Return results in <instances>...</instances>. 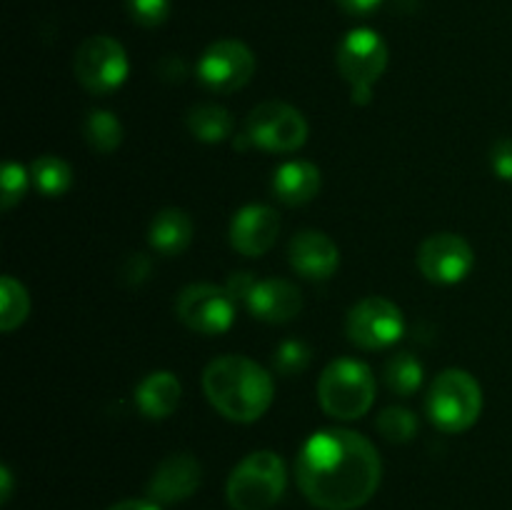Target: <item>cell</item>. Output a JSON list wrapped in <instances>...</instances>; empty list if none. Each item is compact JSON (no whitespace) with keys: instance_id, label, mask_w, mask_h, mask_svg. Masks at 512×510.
<instances>
[{"instance_id":"obj_1","label":"cell","mask_w":512,"mask_h":510,"mask_svg":"<svg viewBox=\"0 0 512 510\" xmlns=\"http://www.w3.org/2000/svg\"><path fill=\"white\" fill-rule=\"evenodd\" d=\"M295 478L320 510H355L368 503L383 480L375 445L343 428L320 430L300 448Z\"/></svg>"},{"instance_id":"obj_2","label":"cell","mask_w":512,"mask_h":510,"mask_svg":"<svg viewBox=\"0 0 512 510\" xmlns=\"http://www.w3.org/2000/svg\"><path fill=\"white\" fill-rule=\"evenodd\" d=\"M203 390L220 415L233 423H255L268 413L275 383L255 360L245 355H223L205 368Z\"/></svg>"},{"instance_id":"obj_3","label":"cell","mask_w":512,"mask_h":510,"mask_svg":"<svg viewBox=\"0 0 512 510\" xmlns=\"http://www.w3.org/2000/svg\"><path fill=\"white\" fill-rule=\"evenodd\" d=\"M375 375L360 360L338 358L318 380V403L330 418L358 420L375 403Z\"/></svg>"},{"instance_id":"obj_4","label":"cell","mask_w":512,"mask_h":510,"mask_svg":"<svg viewBox=\"0 0 512 510\" xmlns=\"http://www.w3.org/2000/svg\"><path fill=\"white\" fill-rule=\"evenodd\" d=\"M288 473L273 450H255L240 460L228 478V503L233 510H270L285 493Z\"/></svg>"},{"instance_id":"obj_5","label":"cell","mask_w":512,"mask_h":510,"mask_svg":"<svg viewBox=\"0 0 512 510\" xmlns=\"http://www.w3.org/2000/svg\"><path fill=\"white\" fill-rule=\"evenodd\" d=\"M483 413V388L468 370L450 368L433 380L428 393V415L443 433L473 428Z\"/></svg>"},{"instance_id":"obj_6","label":"cell","mask_w":512,"mask_h":510,"mask_svg":"<svg viewBox=\"0 0 512 510\" xmlns=\"http://www.w3.org/2000/svg\"><path fill=\"white\" fill-rule=\"evenodd\" d=\"M388 68V45L375 30H350L338 45V70L350 83L355 105H368L373 100V85L383 78Z\"/></svg>"},{"instance_id":"obj_7","label":"cell","mask_w":512,"mask_h":510,"mask_svg":"<svg viewBox=\"0 0 512 510\" xmlns=\"http://www.w3.org/2000/svg\"><path fill=\"white\" fill-rule=\"evenodd\" d=\"M245 138L268 153H295L308 140V120L298 108L280 100H265L250 110Z\"/></svg>"},{"instance_id":"obj_8","label":"cell","mask_w":512,"mask_h":510,"mask_svg":"<svg viewBox=\"0 0 512 510\" xmlns=\"http://www.w3.org/2000/svg\"><path fill=\"white\" fill-rule=\"evenodd\" d=\"M75 78L88 93L110 95L130 73L125 48L110 35H90L75 53Z\"/></svg>"},{"instance_id":"obj_9","label":"cell","mask_w":512,"mask_h":510,"mask_svg":"<svg viewBox=\"0 0 512 510\" xmlns=\"http://www.w3.org/2000/svg\"><path fill=\"white\" fill-rule=\"evenodd\" d=\"M350 343L365 350H380L388 345L398 343L405 333L403 310L388 298H365L353 305L345 323Z\"/></svg>"},{"instance_id":"obj_10","label":"cell","mask_w":512,"mask_h":510,"mask_svg":"<svg viewBox=\"0 0 512 510\" xmlns=\"http://www.w3.org/2000/svg\"><path fill=\"white\" fill-rule=\"evenodd\" d=\"M175 315L185 328L200 335H220L233 325L235 300L213 283H193L175 300Z\"/></svg>"},{"instance_id":"obj_11","label":"cell","mask_w":512,"mask_h":510,"mask_svg":"<svg viewBox=\"0 0 512 510\" xmlns=\"http://www.w3.org/2000/svg\"><path fill=\"white\" fill-rule=\"evenodd\" d=\"M255 75V55L240 40H218L198 60V78L213 93H235Z\"/></svg>"},{"instance_id":"obj_12","label":"cell","mask_w":512,"mask_h":510,"mask_svg":"<svg viewBox=\"0 0 512 510\" xmlns=\"http://www.w3.org/2000/svg\"><path fill=\"white\" fill-rule=\"evenodd\" d=\"M475 265L473 248L463 235L435 233L418 248V268L438 285H455L470 275Z\"/></svg>"},{"instance_id":"obj_13","label":"cell","mask_w":512,"mask_h":510,"mask_svg":"<svg viewBox=\"0 0 512 510\" xmlns=\"http://www.w3.org/2000/svg\"><path fill=\"white\" fill-rule=\"evenodd\" d=\"M280 235V215L270 205H245L230 223V243L240 255L260 258L275 245Z\"/></svg>"},{"instance_id":"obj_14","label":"cell","mask_w":512,"mask_h":510,"mask_svg":"<svg viewBox=\"0 0 512 510\" xmlns=\"http://www.w3.org/2000/svg\"><path fill=\"white\" fill-rule=\"evenodd\" d=\"M203 480V468L190 453H173L155 468L148 483V498L153 503H180L188 500Z\"/></svg>"},{"instance_id":"obj_15","label":"cell","mask_w":512,"mask_h":510,"mask_svg":"<svg viewBox=\"0 0 512 510\" xmlns=\"http://www.w3.org/2000/svg\"><path fill=\"white\" fill-rule=\"evenodd\" d=\"M288 260L295 273L310 280L333 278L340 265V250L333 238L320 230H303L290 240Z\"/></svg>"},{"instance_id":"obj_16","label":"cell","mask_w":512,"mask_h":510,"mask_svg":"<svg viewBox=\"0 0 512 510\" xmlns=\"http://www.w3.org/2000/svg\"><path fill=\"white\" fill-rule=\"evenodd\" d=\"M248 310L265 323H290L303 310V295L298 285L283 278L258 280L253 295H250Z\"/></svg>"},{"instance_id":"obj_17","label":"cell","mask_w":512,"mask_h":510,"mask_svg":"<svg viewBox=\"0 0 512 510\" xmlns=\"http://www.w3.org/2000/svg\"><path fill=\"white\" fill-rule=\"evenodd\" d=\"M180 395H183V385L175 378L170 370H155V373L145 375L135 388V403H138L140 413L148 415L150 420H163L178 410Z\"/></svg>"},{"instance_id":"obj_18","label":"cell","mask_w":512,"mask_h":510,"mask_svg":"<svg viewBox=\"0 0 512 510\" xmlns=\"http://www.w3.org/2000/svg\"><path fill=\"white\" fill-rule=\"evenodd\" d=\"M320 170L308 160H290L283 163L273 175V193L285 205H305L320 193Z\"/></svg>"},{"instance_id":"obj_19","label":"cell","mask_w":512,"mask_h":510,"mask_svg":"<svg viewBox=\"0 0 512 510\" xmlns=\"http://www.w3.org/2000/svg\"><path fill=\"white\" fill-rule=\"evenodd\" d=\"M148 240L155 253L168 255V258L180 255L193 240V220L180 208L160 210L150 223Z\"/></svg>"},{"instance_id":"obj_20","label":"cell","mask_w":512,"mask_h":510,"mask_svg":"<svg viewBox=\"0 0 512 510\" xmlns=\"http://www.w3.org/2000/svg\"><path fill=\"white\" fill-rule=\"evenodd\" d=\"M185 125H188L190 135L200 143H223L233 135L235 120L228 108L213 103L195 105L185 115Z\"/></svg>"},{"instance_id":"obj_21","label":"cell","mask_w":512,"mask_h":510,"mask_svg":"<svg viewBox=\"0 0 512 510\" xmlns=\"http://www.w3.org/2000/svg\"><path fill=\"white\" fill-rule=\"evenodd\" d=\"M30 180L43 195L58 198V195L68 193L70 185H73V170L58 155H40L30 165Z\"/></svg>"},{"instance_id":"obj_22","label":"cell","mask_w":512,"mask_h":510,"mask_svg":"<svg viewBox=\"0 0 512 510\" xmlns=\"http://www.w3.org/2000/svg\"><path fill=\"white\" fill-rule=\"evenodd\" d=\"M30 313V295L23 283L13 278V275H3L0 280V330L3 333H13L15 328L25 323Z\"/></svg>"},{"instance_id":"obj_23","label":"cell","mask_w":512,"mask_h":510,"mask_svg":"<svg viewBox=\"0 0 512 510\" xmlns=\"http://www.w3.org/2000/svg\"><path fill=\"white\" fill-rule=\"evenodd\" d=\"M385 385L393 390L395 395L410 398L415 390L423 385V363L415 358L413 353H395L393 358L385 363Z\"/></svg>"},{"instance_id":"obj_24","label":"cell","mask_w":512,"mask_h":510,"mask_svg":"<svg viewBox=\"0 0 512 510\" xmlns=\"http://www.w3.org/2000/svg\"><path fill=\"white\" fill-rule=\"evenodd\" d=\"M85 140H88L90 148L95 153H113L118 150V145L123 143V125L115 118L110 110H93V113L85 118Z\"/></svg>"},{"instance_id":"obj_25","label":"cell","mask_w":512,"mask_h":510,"mask_svg":"<svg viewBox=\"0 0 512 510\" xmlns=\"http://www.w3.org/2000/svg\"><path fill=\"white\" fill-rule=\"evenodd\" d=\"M378 430L390 443H410L418 433V415L413 410L393 405L378 415Z\"/></svg>"},{"instance_id":"obj_26","label":"cell","mask_w":512,"mask_h":510,"mask_svg":"<svg viewBox=\"0 0 512 510\" xmlns=\"http://www.w3.org/2000/svg\"><path fill=\"white\" fill-rule=\"evenodd\" d=\"M0 183H3V190H0V205H3V210H10L23 200L25 190H28V185L33 183V180H30V170H25L20 163H5Z\"/></svg>"},{"instance_id":"obj_27","label":"cell","mask_w":512,"mask_h":510,"mask_svg":"<svg viewBox=\"0 0 512 510\" xmlns=\"http://www.w3.org/2000/svg\"><path fill=\"white\" fill-rule=\"evenodd\" d=\"M310 358H313V353H310L308 345L300 343V340H285L275 353V368L283 375H298L308 368Z\"/></svg>"},{"instance_id":"obj_28","label":"cell","mask_w":512,"mask_h":510,"mask_svg":"<svg viewBox=\"0 0 512 510\" xmlns=\"http://www.w3.org/2000/svg\"><path fill=\"white\" fill-rule=\"evenodd\" d=\"M128 10L133 20L143 28H158L168 20L170 0H128Z\"/></svg>"},{"instance_id":"obj_29","label":"cell","mask_w":512,"mask_h":510,"mask_svg":"<svg viewBox=\"0 0 512 510\" xmlns=\"http://www.w3.org/2000/svg\"><path fill=\"white\" fill-rule=\"evenodd\" d=\"M150 270H153V265H150L148 255L130 253L128 258L120 263V280H123L125 285H140L148 280Z\"/></svg>"},{"instance_id":"obj_30","label":"cell","mask_w":512,"mask_h":510,"mask_svg":"<svg viewBox=\"0 0 512 510\" xmlns=\"http://www.w3.org/2000/svg\"><path fill=\"white\" fill-rule=\"evenodd\" d=\"M490 165H493L498 178L512 183V138H503L493 145V150H490Z\"/></svg>"},{"instance_id":"obj_31","label":"cell","mask_w":512,"mask_h":510,"mask_svg":"<svg viewBox=\"0 0 512 510\" xmlns=\"http://www.w3.org/2000/svg\"><path fill=\"white\" fill-rule=\"evenodd\" d=\"M255 285H258V280L253 278V273H233L228 278V283H225V290L230 293V298L235 300V303H248L250 295H253Z\"/></svg>"},{"instance_id":"obj_32","label":"cell","mask_w":512,"mask_h":510,"mask_svg":"<svg viewBox=\"0 0 512 510\" xmlns=\"http://www.w3.org/2000/svg\"><path fill=\"white\" fill-rule=\"evenodd\" d=\"M340 5V10H345L348 15H370L373 10H378V5L383 0H335Z\"/></svg>"},{"instance_id":"obj_33","label":"cell","mask_w":512,"mask_h":510,"mask_svg":"<svg viewBox=\"0 0 512 510\" xmlns=\"http://www.w3.org/2000/svg\"><path fill=\"white\" fill-rule=\"evenodd\" d=\"M108 510H160V505L153 503V500H123V503H115Z\"/></svg>"},{"instance_id":"obj_34","label":"cell","mask_w":512,"mask_h":510,"mask_svg":"<svg viewBox=\"0 0 512 510\" xmlns=\"http://www.w3.org/2000/svg\"><path fill=\"white\" fill-rule=\"evenodd\" d=\"M0 483H3L0 485V488H3L0 490V500H3V503H8L10 493H13V475H10V470L5 468V465L0 468Z\"/></svg>"}]
</instances>
